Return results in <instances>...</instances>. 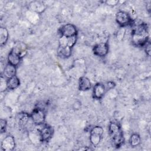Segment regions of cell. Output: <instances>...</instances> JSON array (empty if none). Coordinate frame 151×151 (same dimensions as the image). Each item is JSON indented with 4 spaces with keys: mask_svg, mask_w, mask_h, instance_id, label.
<instances>
[{
    "mask_svg": "<svg viewBox=\"0 0 151 151\" xmlns=\"http://www.w3.org/2000/svg\"><path fill=\"white\" fill-rule=\"evenodd\" d=\"M132 42L136 47H142L149 41V34L147 24L143 22L133 21L132 25Z\"/></svg>",
    "mask_w": 151,
    "mask_h": 151,
    "instance_id": "1",
    "label": "cell"
},
{
    "mask_svg": "<svg viewBox=\"0 0 151 151\" xmlns=\"http://www.w3.org/2000/svg\"><path fill=\"white\" fill-rule=\"evenodd\" d=\"M109 134L113 146L116 148H119L124 143L123 133L121 126L116 122H111L109 126Z\"/></svg>",
    "mask_w": 151,
    "mask_h": 151,
    "instance_id": "2",
    "label": "cell"
},
{
    "mask_svg": "<svg viewBox=\"0 0 151 151\" xmlns=\"http://www.w3.org/2000/svg\"><path fill=\"white\" fill-rule=\"evenodd\" d=\"M45 109L35 107L30 114V117L33 123L37 126L42 125L45 120Z\"/></svg>",
    "mask_w": 151,
    "mask_h": 151,
    "instance_id": "3",
    "label": "cell"
},
{
    "mask_svg": "<svg viewBox=\"0 0 151 151\" xmlns=\"http://www.w3.org/2000/svg\"><path fill=\"white\" fill-rule=\"evenodd\" d=\"M116 22L120 27H125L132 25L133 19L130 14L124 11H118L115 16Z\"/></svg>",
    "mask_w": 151,
    "mask_h": 151,
    "instance_id": "4",
    "label": "cell"
},
{
    "mask_svg": "<svg viewBox=\"0 0 151 151\" xmlns=\"http://www.w3.org/2000/svg\"><path fill=\"white\" fill-rule=\"evenodd\" d=\"M104 130L102 127L96 126L93 127L90 131V141L94 146H97L101 142Z\"/></svg>",
    "mask_w": 151,
    "mask_h": 151,
    "instance_id": "5",
    "label": "cell"
},
{
    "mask_svg": "<svg viewBox=\"0 0 151 151\" xmlns=\"http://www.w3.org/2000/svg\"><path fill=\"white\" fill-rule=\"evenodd\" d=\"M59 33L61 36L67 38L77 36V29L76 27L72 24H66L62 25L59 29Z\"/></svg>",
    "mask_w": 151,
    "mask_h": 151,
    "instance_id": "6",
    "label": "cell"
},
{
    "mask_svg": "<svg viewBox=\"0 0 151 151\" xmlns=\"http://www.w3.org/2000/svg\"><path fill=\"white\" fill-rule=\"evenodd\" d=\"M54 133L53 128L48 124H45L40 130V137L41 142H48Z\"/></svg>",
    "mask_w": 151,
    "mask_h": 151,
    "instance_id": "7",
    "label": "cell"
},
{
    "mask_svg": "<svg viewBox=\"0 0 151 151\" xmlns=\"http://www.w3.org/2000/svg\"><path fill=\"white\" fill-rule=\"evenodd\" d=\"M109 50V46L107 42H100L96 44L93 47V51L96 55L100 57H104L107 54Z\"/></svg>",
    "mask_w": 151,
    "mask_h": 151,
    "instance_id": "8",
    "label": "cell"
},
{
    "mask_svg": "<svg viewBox=\"0 0 151 151\" xmlns=\"http://www.w3.org/2000/svg\"><path fill=\"white\" fill-rule=\"evenodd\" d=\"M15 146L14 137L10 134L5 136L1 142V149L4 151H12L14 149Z\"/></svg>",
    "mask_w": 151,
    "mask_h": 151,
    "instance_id": "9",
    "label": "cell"
},
{
    "mask_svg": "<svg viewBox=\"0 0 151 151\" xmlns=\"http://www.w3.org/2000/svg\"><path fill=\"white\" fill-rule=\"evenodd\" d=\"M107 91L104 84L98 83H96L93 87V97L96 99H101L105 94Z\"/></svg>",
    "mask_w": 151,
    "mask_h": 151,
    "instance_id": "10",
    "label": "cell"
},
{
    "mask_svg": "<svg viewBox=\"0 0 151 151\" xmlns=\"http://www.w3.org/2000/svg\"><path fill=\"white\" fill-rule=\"evenodd\" d=\"M21 58H22L21 57V56L13 49L10 51L7 57L8 63L15 67L19 64Z\"/></svg>",
    "mask_w": 151,
    "mask_h": 151,
    "instance_id": "11",
    "label": "cell"
},
{
    "mask_svg": "<svg viewBox=\"0 0 151 151\" xmlns=\"http://www.w3.org/2000/svg\"><path fill=\"white\" fill-rule=\"evenodd\" d=\"M17 74V68L16 67L8 63L4 67V70L2 71V76L8 79L12 77L16 76Z\"/></svg>",
    "mask_w": 151,
    "mask_h": 151,
    "instance_id": "12",
    "label": "cell"
},
{
    "mask_svg": "<svg viewBox=\"0 0 151 151\" xmlns=\"http://www.w3.org/2000/svg\"><path fill=\"white\" fill-rule=\"evenodd\" d=\"M91 87V83L87 77H81L78 80V89L80 91H87Z\"/></svg>",
    "mask_w": 151,
    "mask_h": 151,
    "instance_id": "13",
    "label": "cell"
},
{
    "mask_svg": "<svg viewBox=\"0 0 151 151\" xmlns=\"http://www.w3.org/2000/svg\"><path fill=\"white\" fill-rule=\"evenodd\" d=\"M29 9L35 12L41 13L45 9V4L41 1H32L29 4Z\"/></svg>",
    "mask_w": 151,
    "mask_h": 151,
    "instance_id": "14",
    "label": "cell"
},
{
    "mask_svg": "<svg viewBox=\"0 0 151 151\" xmlns=\"http://www.w3.org/2000/svg\"><path fill=\"white\" fill-rule=\"evenodd\" d=\"M29 118L30 115L25 112L19 113L17 116L18 123L19 125L22 127H25L26 126V125L28 123Z\"/></svg>",
    "mask_w": 151,
    "mask_h": 151,
    "instance_id": "15",
    "label": "cell"
},
{
    "mask_svg": "<svg viewBox=\"0 0 151 151\" xmlns=\"http://www.w3.org/2000/svg\"><path fill=\"white\" fill-rule=\"evenodd\" d=\"M20 84L19 79L17 76L6 79V87L9 90H14Z\"/></svg>",
    "mask_w": 151,
    "mask_h": 151,
    "instance_id": "16",
    "label": "cell"
},
{
    "mask_svg": "<svg viewBox=\"0 0 151 151\" xmlns=\"http://www.w3.org/2000/svg\"><path fill=\"white\" fill-rule=\"evenodd\" d=\"M71 48L69 47H59L57 50L58 55L63 58H69L71 55Z\"/></svg>",
    "mask_w": 151,
    "mask_h": 151,
    "instance_id": "17",
    "label": "cell"
},
{
    "mask_svg": "<svg viewBox=\"0 0 151 151\" xmlns=\"http://www.w3.org/2000/svg\"><path fill=\"white\" fill-rule=\"evenodd\" d=\"M9 37V33L8 29L3 27L0 28V45L3 47L6 44Z\"/></svg>",
    "mask_w": 151,
    "mask_h": 151,
    "instance_id": "18",
    "label": "cell"
},
{
    "mask_svg": "<svg viewBox=\"0 0 151 151\" xmlns=\"http://www.w3.org/2000/svg\"><path fill=\"white\" fill-rule=\"evenodd\" d=\"M12 49L17 52L21 58L24 57L27 53L26 47L25 44L22 42H18L16 45L12 48Z\"/></svg>",
    "mask_w": 151,
    "mask_h": 151,
    "instance_id": "19",
    "label": "cell"
},
{
    "mask_svg": "<svg viewBox=\"0 0 151 151\" xmlns=\"http://www.w3.org/2000/svg\"><path fill=\"white\" fill-rule=\"evenodd\" d=\"M140 142H141V139L139 134L137 133H133L130 136V137L129 139V143L131 146L136 147L140 145Z\"/></svg>",
    "mask_w": 151,
    "mask_h": 151,
    "instance_id": "20",
    "label": "cell"
},
{
    "mask_svg": "<svg viewBox=\"0 0 151 151\" xmlns=\"http://www.w3.org/2000/svg\"><path fill=\"white\" fill-rule=\"evenodd\" d=\"M126 32V29L124 27H120L116 33V38L118 41H121L123 40Z\"/></svg>",
    "mask_w": 151,
    "mask_h": 151,
    "instance_id": "21",
    "label": "cell"
},
{
    "mask_svg": "<svg viewBox=\"0 0 151 151\" xmlns=\"http://www.w3.org/2000/svg\"><path fill=\"white\" fill-rule=\"evenodd\" d=\"M7 126V122L5 119H1L0 120V129H1V132L4 133L5 132L6 128Z\"/></svg>",
    "mask_w": 151,
    "mask_h": 151,
    "instance_id": "22",
    "label": "cell"
},
{
    "mask_svg": "<svg viewBox=\"0 0 151 151\" xmlns=\"http://www.w3.org/2000/svg\"><path fill=\"white\" fill-rule=\"evenodd\" d=\"M145 47V51L146 52V55L148 57H150V51H151V44L150 42L149 41L144 46Z\"/></svg>",
    "mask_w": 151,
    "mask_h": 151,
    "instance_id": "23",
    "label": "cell"
},
{
    "mask_svg": "<svg viewBox=\"0 0 151 151\" xmlns=\"http://www.w3.org/2000/svg\"><path fill=\"white\" fill-rule=\"evenodd\" d=\"M105 86L106 87V89L107 90H109V89H111V88H113L114 86H115V84L114 82L113 81H109L107 82L106 84H105Z\"/></svg>",
    "mask_w": 151,
    "mask_h": 151,
    "instance_id": "24",
    "label": "cell"
},
{
    "mask_svg": "<svg viewBox=\"0 0 151 151\" xmlns=\"http://www.w3.org/2000/svg\"><path fill=\"white\" fill-rule=\"evenodd\" d=\"M107 5H111L114 6L117 5L119 3V1H114V0H109V1H106L104 2Z\"/></svg>",
    "mask_w": 151,
    "mask_h": 151,
    "instance_id": "25",
    "label": "cell"
}]
</instances>
